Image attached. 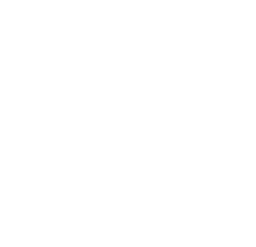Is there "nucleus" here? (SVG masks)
<instances>
[]
</instances>
